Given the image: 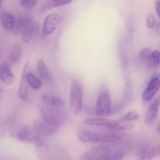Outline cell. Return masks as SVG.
Wrapping results in <instances>:
<instances>
[{"label":"cell","instance_id":"cell-11","mask_svg":"<svg viewBox=\"0 0 160 160\" xmlns=\"http://www.w3.org/2000/svg\"><path fill=\"white\" fill-rule=\"evenodd\" d=\"M31 127H32L34 132L40 137L52 135V134H55L58 130V128L46 123L42 119L35 120Z\"/></svg>","mask_w":160,"mask_h":160},{"label":"cell","instance_id":"cell-6","mask_svg":"<svg viewBox=\"0 0 160 160\" xmlns=\"http://www.w3.org/2000/svg\"><path fill=\"white\" fill-rule=\"evenodd\" d=\"M111 110H112V102H111L110 94L107 89L103 88L100 90L97 98L95 108V114L98 117L104 118L110 115Z\"/></svg>","mask_w":160,"mask_h":160},{"label":"cell","instance_id":"cell-4","mask_svg":"<svg viewBox=\"0 0 160 160\" xmlns=\"http://www.w3.org/2000/svg\"><path fill=\"white\" fill-rule=\"evenodd\" d=\"M83 105V88L79 80L73 79L70 85V108L71 112L78 115L81 112Z\"/></svg>","mask_w":160,"mask_h":160},{"label":"cell","instance_id":"cell-21","mask_svg":"<svg viewBox=\"0 0 160 160\" xmlns=\"http://www.w3.org/2000/svg\"><path fill=\"white\" fill-rule=\"evenodd\" d=\"M26 81L28 86H29L32 89H34V90H38L42 87V83L41 80L37 76H35L34 73H31V72L27 73Z\"/></svg>","mask_w":160,"mask_h":160},{"label":"cell","instance_id":"cell-18","mask_svg":"<svg viewBox=\"0 0 160 160\" xmlns=\"http://www.w3.org/2000/svg\"><path fill=\"white\" fill-rule=\"evenodd\" d=\"M0 18H1V23L3 29L6 32L12 33L16 21L15 17L10 12L3 11L0 13Z\"/></svg>","mask_w":160,"mask_h":160},{"label":"cell","instance_id":"cell-2","mask_svg":"<svg viewBox=\"0 0 160 160\" xmlns=\"http://www.w3.org/2000/svg\"><path fill=\"white\" fill-rule=\"evenodd\" d=\"M84 123L90 126L102 127L110 130L116 131H129L133 128V124L131 123H123L117 120H110V119L103 118V117H88L84 120Z\"/></svg>","mask_w":160,"mask_h":160},{"label":"cell","instance_id":"cell-28","mask_svg":"<svg viewBox=\"0 0 160 160\" xmlns=\"http://www.w3.org/2000/svg\"><path fill=\"white\" fill-rule=\"evenodd\" d=\"M156 24V18L152 13H148L146 17V25L148 29H152Z\"/></svg>","mask_w":160,"mask_h":160},{"label":"cell","instance_id":"cell-25","mask_svg":"<svg viewBox=\"0 0 160 160\" xmlns=\"http://www.w3.org/2000/svg\"><path fill=\"white\" fill-rule=\"evenodd\" d=\"M159 57H160L159 52L157 51V50H154V51H152L151 52L149 61L153 67L157 68V67L159 66Z\"/></svg>","mask_w":160,"mask_h":160},{"label":"cell","instance_id":"cell-13","mask_svg":"<svg viewBox=\"0 0 160 160\" xmlns=\"http://www.w3.org/2000/svg\"><path fill=\"white\" fill-rule=\"evenodd\" d=\"M159 98L157 97L152 102L150 106H148V109L145 114V123L147 126H152L156 122V119H157L158 112H159Z\"/></svg>","mask_w":160,"mask_h":160},{"label":"cell","instance_id":"cell-29","mask_svg":"<svg viewBox=\"0 0 160 160\" xmlns=\"http://www.w3.org/2000/svg\"><path fill=\"white\" fill-rule=\"evenodd\" d=\"M155 9H156V14H157L158 17H160V1L158 0L155 2Z\"/></svg>","mask_w":160,"mask_h":160},{"label":"cell","instance_id":"cell-8","mask_svg":"<svg viewBox=\"0 0 160 160\" xmlns=\"http://www.w3.org/2000/svg\"><path fill=\"white\" fill-rule=\"evenodd\" d=\"M17 138L22 143L34 144V145H37V147L45 143L42 140V137L38 135L34 132L32 127L28 126V125L23 126V128H20L17 134Z\"/></svg>","mask_w":160,"mask_h":160},{"label":"cell","instance_id":"cell-19","mask_svg":"<svg viewBox=\"0 0 160 160\" xmlns=\"http://www.w3.org/2000/svg\"><path fill=\"white\" fill-rule=\"evenodd\" d=\"M42 99L43 101L44 105L52 107H60L63 108L66 103L64 100L56 95H43L42 96Z\"/></svg>","mask_w":160,"mask_h":160},{"label":"cell","instance_id":"cell-24","mask_svg":"<svg viewBox=\"0 0 160 160\" xmlns=\"http://www.w3.org/2000/svg\"><path fill=\"white\" fill-rule=\"evenodd\" d=\"M23 21H24V17L23 16H20V17H17L16 19L15 24H14L13 29L12 31V33L14 35H20L22 28H23Z\"/></svg>","mask_w":160,"mask_h":160},{"label":"cell","instance_id":"cell-20","mask_svg":"<svg viewBox=\"0 0 160 160\" xmlns=\"http://www.w3.org/2000/svg\"><path fill=\"white\" fill-rule=\"evenodd\" d=\"M71 2H73V1H69V0H48V1L45 2L42 5L40 10L42 12H46V11L50 10L53 8L66 6V5L70 4Z\"/></svg>","mask_w":160,"mask_h":160},{"label":"cell","instance_id":"cell-23","mask_svg":"<svg viewBox=\"0 0 160 160\" xmlns=\"http://www.w3.org/2000/svg\"><path fill=\"white\" fill-rule=\"evenodd\" d=\"M138 118L139 114L138 111L135 109H132V110L128 111V112L119 117L117 121L123 122V123H130V122L134 121V120H137Z\"/></svg>","mask_w":160,"mask_h":160},{"label":"cell","instance_id":"cell-10","mask_svg":"<svg viewBox=\"0 0 160 160\" xmlns=\"http://www.w3.org/2000/svg\"><path fill=\"white\" fill-rule=\"evenodd\" d=\"M61 21V18L58 14L50 13L45 18L42 27V35L47 37L54 32L59 26Z\"/></svg>","mask_w":160,"mask_h":160},{"label":"cell","instance_id":"cell-14","mask_svg":"<svg viewBox=\"0 0 160 160\" xmlns=\"http://www.w3.org/2000/svg\"><path fill=\"white\" fill-rule=\"evenodd\" d=\"M24 21H23V28H22L21 38L25 43H28L32 39L34 33V23L32 18L29 16H23Z\"/></svg>","mask_w":160,"mask_h":160},{"label":"cell","instance_id":"cell-17","mask_svg":"<svg viewBox=\"0 0 160 160\" xmlns=\"http://www.w3.org/2000/svg\"><path fill=\"white\" fill-rule=\"evenodd\" d=\"M0 81L5 84H12L15 81V77L9 64L0 65Z\"/></svg>","mask_w":160,"mask_h":160},{"label":"cell","instance_id":"cell-7","mask_svg":"<svg viewBox=\"0 0 160 160\" xmlns=\"http://www.w3.org/2000/svg\"><path fill=\"white\" fill-rule=\"evenodd\" d=\"M112 152V147L109 145H96L85 152L79 160H106L109 157Z\"/></svg>","mask_w":160,"mask_h":160},{"label":"cell","instance_id":"cell-5","mask_svg":"<svg viewBox=\"0 0 160 160\" xmlns=\"http://www.w3.org/2000/svg\"><path fill=\"white\" fill-rule=\"evenodd\" d=\"M37 156L39 160H70L65 151L59 148L50 147L47 143L38 146Z\"/></svg>","mask_w":160,"mask_h":160},{"label":"cell","instance_id":"cell-27","mask_svg":"<svg viewBox=\"0 0 160 160\" xmlns=\"http://www.w3.org/2000/svg\"><path fill=\"white\" fill-rule=\"evenodd\" d=\"M152 50L150 48H143L140 51L139 53V57L142 62H146V61L149 60L150 55H151Z\"/></svg>","mask_w":160,"mask_h":160},{"label":"cell","instance_id":"cell-3","mask_svg":"<svg viewBox=\"0 0 160 160\" xmlns=\"http://www.w3.org/2000/svg\"><path fill=\"white\" fill-rule=\"evenodd\" d=\"M41 116L44 121L52 126L59 128L65 122L67 117L62 108L52 107L43 105L41 108Z\"/></svg>","mask_w":160,"mask_h":160},{"label":"cell","instance_id":"cell-22","mask_svg":"<svg viewBox=\"0 0 160 160\" xmlns=\"http://www.w3.org/2000/svg\"><path fill=\"white\" fill-rule=\"evenodd\" d=\"M23 53V48L21 45H15L9 54V61L12 64H17L20 60Z\"/></svg>","mask_w":160,"mask_h":160},{"label":"cell","instance_id":"cell-16","mask_svg":"<svg viewBox=\"0 0 160 160\" xmlns=\"http://www.w3.org/2000/svg\"><path fill=\"white\" fill-rule=\"evenodd\" d=\"M28 65H29V61H28L24 65V67H23L21 78H20V84H19V89L18 92H17V95H18L19 98L22 100H24V101H27L28 99V84H27L26 81V74Z\"/></svg>","mask_w":160,"mask_h":160},{"label":"cell","instance_id":"cell-26","mask_svg":"<svg viewBox=\"0 0 160 160\" xmlns=\"http://www.w3.org/2000/svg\"><path fill=\"white\" fill-rule=\"evenodd\" d=\"M19 3L23 9H31L37 6L38 2L37 0H20Z\"/></svg>","mask_w":160,"mask_h":160},{"label":"cell","instance_id":"cell-31","mask_svg":"<svg viewBox=\"0 0 160 160\" xmlns=\"http://www.w3.org/2000/svg\"><path fill=\"white\" fill-rule=\"evenodd\" d=\"M2 3L3 2L0 0V13H1V9H2Z\"/></svg>","mask_w":160,"mask_h":160},{"label":"cell","instance_id":"cell-15","mask_svg":"<svg viewBox=\"0 0 160 160\" xmlns=\"http://www.w3.org/2000/svg\"><path fill=\"white\" fill-rule=\"evenodd\" d=\"M38 73L41 79L45 82L46 84H52L53 83V77L51 71L49 70L48 67H47L46 63L44 61V59H40L38 61L37 64Z\"/></svg>","mask_w":160,"mask_h":160},{"label":"cell","instance_id":"cell-1","mask_svg":"<svg viewBox=\"0 0 160 160\" xmlns=\"http://www.w3.org/2000/svg\"><path fill=\"white\" fill-rule=\"evenodd\" d=\"M124 131L108 129L103 132H92L88 131H79L77 132V137L83 143H117L123 138Z\"/></svg>","mask_w":160,"mask_h":160},{"label":"cell","instance_id":"cell-12","mask_svg":"<svg viewBox=\"0 0 160 160\" xmlns=\"http://www.w3.org/2000/svg\"><path fill=\"white\" fill-rule=\"evenodd\" d=\"M160 79L159 76H156L150 80L148 86L142 95V99L145 102L152 101L159 90Z\"/></svg>","mask_w":160,"mask_h":160},{"label":"cell","instance_id":"cell-30","mask_svg":"<svg viewBox=\"0 0 160 160\" xmlns=\"http://www.w3.org/2000/svg\"><path fill=\"white\" fill-rule=\"evenodd\" d=\"M4 94V90H2V89H0V99H1L2 96V95Z\"/></svg>","mask_w":160,"mask_h":160},{"label":"cell","instance_id":"cell-9","mask_svg":"<svg viewBox=\"0 0 160 160\" xmlns=\"http://www.w3.org/2000/svg\"><path fill=\"white\" fill-rule=\"evenodd\" d=\"M157 151L154 142L146 140L138 145L136 149V156L140 160H152L156 156Z\"/></svg>","mask_w":160,"mask_h":160}]
</instances>
